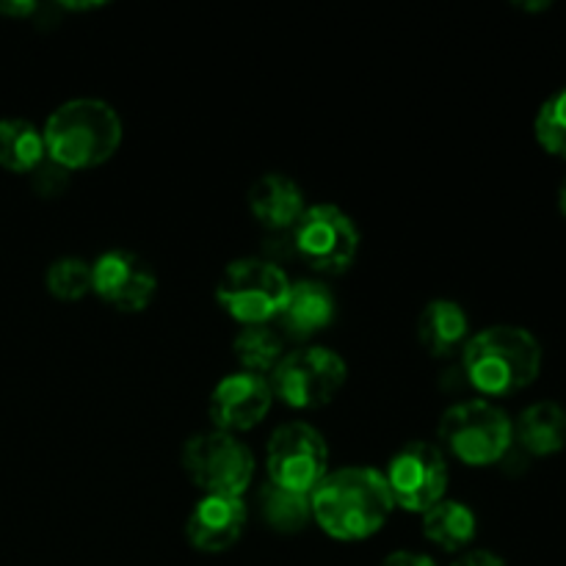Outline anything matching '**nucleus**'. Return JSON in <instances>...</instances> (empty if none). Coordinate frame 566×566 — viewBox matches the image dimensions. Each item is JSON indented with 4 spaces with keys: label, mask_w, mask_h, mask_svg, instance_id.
I'll return each mask as SVG.
<instances>
[{
    "label": "nucleus",
    "mask_w": 566,
    "mask_h": 566,
    "mask_svg": "<svg viewBox=\"0 0 566 566\" xmlns=\"http://www.w3.org/2000/svg\"><path fill=\"white\" fill-rule=\"evenodd\" d=\"M92 291L119 313H142L155 298L158 276L138 254L111 249L92 263Z\"/></svg>",
    "instance_id": "obj_11"
},
{
    "label": "nucleus",
    "mask_w": 566,
    "mask_h": 566,
    "mask_svg": "<svg viewBox=\"0 0 566 566\" xmlns=\"http://www.w3.org/2000/svg\"><path fill=\"white\" fill-rule=\"evenodd\" d=\"M260 512H263L265 523L280 534H298L313 520V501L302 492L282 490V486L265 481L260 490Z\"/></svg>",
    "instance_id": "obj_20"
},
{
    "label": "nucleus",
    "mask_w": 566,
    "mask_h": 566,
    "mask_svg": "<svg viewBox=\"0 0 566 566\" xmlns=\"http://www.w3.org/2000/svg\"><path fill=\"white\" fill-rule=\"evenodd\" d=\"M379 566H437V564L431 562L429 556H423V553L401 551V553H392V556H387Z\"/></svg>",
    "instance_id": "obj_25"
},
{
    "label": "nucleus",
    "mask_w": 566,
    "mask_h": 566,
    "mask_svg": "<svg viewBox=\"0 0 566 566\" xmlns=\"http://www.w3.org/2000/svg\"><path fill=\"white\" fill-rule=\"evenodd\" d=\"M249 509L243 497L202 495L191 509L186 523V536L197 551L221 553L230 551L247 528Z\"/></svg>",
    "instance_id": "obj_13"
},
{
    "label": "nucleus",
    "mask_w": 566,
    "mask_h": 566,
    "mask_svg": "<svg viewBox=\"0 0 566 566\" xmlns=\"http://www.w3.org/2000/svg\"><path fill=\"white\" fill-rule=\"evenodd\" d=\"M514 442L531 457H553L566 448V409L553 401L531 403L514 423Z\"/></svg>",
    "instance_id": "obj_16"
},
{
    "label": "nucleus",
    "mask_w": 566,
    "mask_h": 566,
    "mask_svg": "<svg viewBox=\"0 0 566 566\" xmlns=\"http://www.w3.org/2000/svg\"><path fill=\"white\" fill-rule=\"evenodd\" d=\"M271 392L291 409H321L343 390L348 368L326 346H304L285 354L271 370Z\"/></svg>",
    "instance_id": "obj_6"
},
{
    "label": "nucleus",
    "mask_w": 566,
    "mask_h": 566,
    "mask_svg": "<svg viewBox=\"0 0 566 566\" xmlns=\"http://www.w3.org/2000/svg\"><path fill=\"white\" fill-rule=\"evenodd\" d=\"M462 370L481 396H512L536 381L542 346L523 326H490L464 343Z\"/></svg>",
    "instance_id": "obj_2"
},
{
    "label": "nucleus",
    "mask_w": 566,
    "mask_h": 566,
    "mask_svg": "<svg viewBox=\"0 0 566 566\" xmlns=\"http://www.w3.org/2000/svg\"><path fill=\"white\" fill-rule=\"evenodd\" d=\"M293 249L318 274H343L357 258V224L335 205H313L293 227Z\"/></svg>",
    "instance_id": "obj_8"
},
{
    "label": "nucleus",
    "mask_w": 566,
    "mask_h": 566,
    "mask_svg": "<svg viewBox=\"0 0 566 566\" xmlns=\"http://www.w3.org/2000/svg\"><path fill=\"white\" fill-rule=\"evenodd\" d=\"M385 481L387 486H390V495L396 506L407 509V512L426 514L431 506L446 501V453L440 451V446H431V442H407V446L390 459Z\"/></svg>",
    "instance_id": "obj_10"
},
{
    "label": "nucleus",
    "mask_w": 566,
    "mask_h": 566,
    "mask_svg": "<svg viewBox=\"0 0 566 566\" xmlns=\"http://www.w3.org/2000/svg\"><path fill=\"white\" fill-rule=\"evenodd\" d=\"M269 484L313 495L329 473V448L324 437L307 423H285L271 434L265 451Z\"/></svg>",
    "instance_id": "obj_9"
},
{
    "label": "nucleus",
    "mask_w": 566,
    "mask_h": 566,
    "mask_svg": "<svg viewBox=\"0 0 566 566\" xmlns=\"http://www.w3.org/2000/svg\"><path fill=\"white\" fill-rule=\"evenodd\" d=\"M470 321L462 304L451 298H434L423 307L418 318V340L431 357H448L468 343Z\"/></svg>",
    "instance_id": "obj_17"
},
{
    "label": "nucleus",
    "mask_w": 566,
    "mask_h": 566,
    "mask_svg": "<svg viewBox=\"0 0 566 566\" xmlns=\"http://www.w3.org/2000/svg\"><path fill=\"white\" fill-rule=\"evenodd\" d=\"M42 138L48 160L61 169H94L119 149L122 119L105 99L77 97L50 114Z\"/></svg>",
    "instance_id": "obj_3"
},
{
    "label": "nucleus",
    "mask_w": 566,
    "mask_h": 566,
    "mask_svg": "<svg viewBox=\"0 0 566 566\" xmlns=\"http://www.w3.org/2000/svg\"><path fill=\"white\" fill-rule=\"evenodd\" d=\"M558 205H562V213L566 216V180H564V186H562V193H558Z\"/></svg>",
    "instance_id": "obj_28"
},
{
    "label": "nucleus",
    "mask_w": 566,
    "mask_h": 566,
    "mask_svg": "<svg viewBox=\"0 0 566 566\" xmlns=\"http://www.w3.org/2000/svg\"><path fill=\"white\" fill-rule=\"evenodd\" d=\"M451 566H506L503 558H497L495 553L490 551H473V553H464L459 562H453Z\"/></svg>",
    "instance_id": "obj_26"
},
{
    "label": "nucleus",
    "mask_w": 566,
    "mask_h": 566,
    "mask_svg": "<svg viewBox=\"0 0 566 566\" xmlns=\"http://www.w3.org/2000/svg\"><path fill=\"white\" fill-rule=\"evenodd\" d=\"M36 11H39L36 3H0V14L20 17V20H25V17L36 14Z\"/></svg>",
    "instance_id": "obj_27"
},
{
    "label": "nucleus",
    "mask_w": 566,
    "mask_h": 566,
    "mask_svg": "<svg viewBox=\"0 0 566 566\" xmlns=\"http://www.w3.org/2000/svg\"><path fill=\"white\" fill-rule=\"evenodd\" d=\"M44 282L55 298L77 302L92 291V265L81 258H59L55 263H50Z\"/></svg>",
    "instance_id": "obj_22"
},
{
    "label": "nucleus",
    "mask_w": 566,
    "mask_h": 566,
    "mask_svg": "<svg viewBox=\"0 0 566 566\" xmlns=\"http://www.w3.org/2000/svg\"><path fill=\"white\" fill-rule=\"evenodd\" d=\"M291 293V280L276 263L263 258L235 260L224 269L216 298L230 318L243 326H265L276 321Z\"/></svg>",
    "instance_id": "obj_5"
},
{
    "label": "nucleus",
    "mask_w": 566,
    "mask_h": 566,
    "mask_svg": "<svg viewBox=\"0 0 566 566\" xmlns=\"http://www.w3.org/2000/svg\"><path fill=\"white\" fill-rule=\"evenodd\" d=\"M238 363L243 365L247 374H263V370H274L282 359V337L280 332L265 326H247L241 335L232 343Z\"/></svg>",
    "instance_id": "obj_21"
},
{
    "label": "nucleus",
    "mask_w": 566,
    "mask_h": 566,
    "mask_svg": "<svg viewBox=\"0 0 566 566\" xmlns=\"http://www.w3.org/2000/svg\"><path fill=\"white\" fill-rule=\"evenodd\" d=\"M182 468L205 495L243 497L254 479V457L235 434L202 431L182 448Z\"/></svg>",
    "instance_id": "obj_7"
},
{
    "label": "nucleus",
    "mask_w": 566,
    "mask_h": 566,
    "mask_svg": "<svg viewBox=\"0 0 566 566\" xmlns=\"http://www.w3.org/2000/svg\"><path fill=\"white\" fill-rule=\"evenodd\" d=\"M271 403H274V392L271 385L258 374H230L216 385L213 396H210V420H213L216 431L224 434H238V431H249L269 415Z\"/></svg>",
    "instance_id": "obj_12"
},
{
    "label": "nucleus",
    "mask_w": 566,
    "mask_h": 566,
    "mask_svg": "<svg viewBox=\"0 0 566 566\" xmlns=\"http://www.w3.org/2000/svg\"><path fill=\"white\" fill-rule=\"evenodd\" d=\"M310 501H313V520L321 531L340 542L374 536L396 506L385 473L370 468H343L326 473Z\"/></svg>",
    "instance_id": "obj_1"
},
{
    "label": "nucleus",
    "mask_w": 566,
    "mask_h": 566,
    "mask_svg": "<svg viewBox=\"0 0 566 566\" xmlns=\"http://www.w3.org/2000/svg\"><path fill=\"white\" fill-rule=\"evenodd\" d=\"M337 304L326 285L315 280L291 282V293L285 298V307L276 315L282 332L296 340H307L324 332L335 321Z\"/></svg>",
    "instance_id": "obj_14"
},
{
    "label": "nucleus",
    "mask_w": 566,
    "mask_h": 566,
    "mask_svg": "<svg viewBox=\"0 0 566 566\" xmlns=\"http://www.w3.org/2000/svg\"><path fill=\"white\" fill-rule=\"evenodd\" d=\"M440 451L451 453L468 468H486L495 464L512 451L514 423L501 407L490 401L453 403L440 420Z\"/></svg>",
    "instance_id": "obj_4"
},
{
    "label": "nucleus",
    "mask_w": 566,
    "mask_h": 566,
    "mask_svg": "<svg viewBox=\"0 0 566 566\" xmlns=\"http://www.w3.org/2000/svg\"><path fill=\"white\" fill-rule=\"evenodd\" d=\"M534 130L547 153L566 158V86L545 99L536 114Z\"/></svg>",
    "instance_id": "obj_23"
},
{
    "label": "nucleus",
    "mask_w": 566,
    "mask_h": 566,
    "mask_svg": "<svg viewBox=\"0 0 566 566\" xmlns=\"http://www.w3.org/2000/svg\"><path fill=\"white\" fill-rule=\"evenodd\" d=\"M249 208L254 219L269 230H293L307 205L296 180L287 175H263L249 188Z\"/></svg>",
    "instance_id": "obj_15"
},
{
    "label": "nucleus",
    "mask_w": 566,
    "mask_h": 566,
    "mask_svg": "<svg viewBox=\"0 0 566 566\" xmlns=\"http://www.w3.org/2000/svg\"><path fill=\"white\" fill-rule=\"evenodd\" d=\"M66 175H70V171L61 169V166H55L53 160H44L39 169L31 171L33 188H36L39 193H44V197H53V193L64 191L66 188Z\"/></svg>",
    "instance_id": "obj_24"
},
{
    "label": "nucleus",
    "mask_w": 566,
    "mask_h": 566,
    "mask_svg": "<svg viewBox=\"0 0 566 566\" xmlns=\"http://www.w3.org/2000/svg\"><path fill=\"white\" fill-rule=\"evenodd\" d=\"M423 534L442 551H464L475 536V514L459 501H440L423 514Z\"/></svg>",
    "instance_id": "obj_19"
},
{
    "label": "nucleus",
    "mask_w": 566,
    "mask_h": 566,
    "mask_svg": "<svg viewBox=\"0 0 566 566\" xmlns=\"http://www.w3.org/2000/svg\"><path fill=\"white\" fill-rule=\"evenodd\" d=\"M48 160L44 138L28 119H0V166L17 175H31Z\"/></svg>",
    "instance_id": "obj_18"
}]
</instances>
